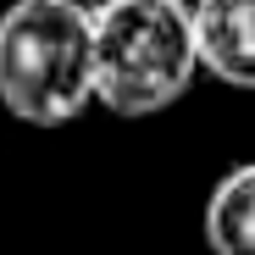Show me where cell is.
Masks as SVG:
<instances>
[{"instance_id":"1","label":"cell","mask_w":255,"mask_h":255,"mask_svg":"<svg viewBox=\"0 0 255 255\" xmlns=\"http://www.w3.org/2000/svg\"><path fill=\"white\" fill-rule=\"evenodd\" d=\"M194 6L183 0H117L95 17V95L117 117H161L200 78Z\"/></svg>"},{"instance_id":"2","label":"cell","mask_w":255,"mask_h":255,"mask_svg":"<svg viewBox=\"0 0 255 255\" xmlns=\"http://www.w3.org/2000/svg\"><path fill=\"white\" fill-rule=\"evenodd\" d=\"M95 100V22L61 0H11L0 11V106L28 128H61Z\"/></svg>"},{"instance_id":"3","label":"cell","mask_w":255,"mask_h":255,"mask_svg":"<svg viewBox=\"0 0 255 255\" xmlns=\"http://www.w3.org/2000/svg\"><path fill=\"white\" fill-rule=\"evenodd\" d=\"M194 39L211 78L255 95V0H194Z\"/></svg>"},{"instance_id":"4","label":"cell","mask_w":255,"mask_h":255,"mask_svg":"<svg viewBox=\"0 0 255 255\" xmlns=\"http://www.w3.org/2000/svg\"><path fill=\"white\" fill-rule=\"evenodd\" d=\"M205 244L211 255H255V161L217 178L205 200Z\"/></svg>"},{"instance_id":"5","label":"cell","mask_w":255,"mask_h":255,"mask_svg":"<svg viewBox=\"0 0 255 255\" xmlns=\"http://www.w3.org/2000/svg\"><path fill=\"white\" fill-rule=\"evenodd\" d=\"M61 6H72L78 17H89V22H95L100 11H111V6H117V0H61Z\"/></svg>"}]
</instances>
